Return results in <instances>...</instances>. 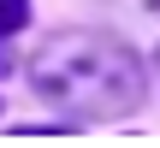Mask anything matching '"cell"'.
I'll use <instances>...</instances> for the list:
<instances>
[{
    "instance_id": "6da1fadb",
    "label": "cell",
    "mask_w": 160,
    "mask_h": 148,
    "mask_svg": "<svg viewBox=\"0 0 160 148\" xmlns=\"http://www.w3.org/2000/svg\"><path fill=\"white\" fill-rule=\"evenodd\" d=\"M30 89L65 113H89V119H119L142 101V71L131 59V47H119L101 30H77V36H53L36 65H30Z\"/></svg>"
},
{
    "instance_id": "7a4b0ae2",
    "label": "cell",
    "mask_w": 160,
    "mask_h": 148,
    "mask_svg": "<svg viewBox=\"0 0 160 148\" xmlns=\"http://www.w3.org/2000/svg\"><path fill=\"white\" fill-rule=\"evenodd\" d=\"M24 18H30V0H0V36H6V30H18Z\"/></svg>"
},
{
    "instance_id": "3957f363",
    "label": "cell",
    "mask_w": 160,
    "mask_h": 148,
    "mask_svg": "<svg viewBox=\"0 0 160 148\" xmlns=\"http://www.w3.org/2000/svg\"><path fill=\"white\" fill-rule=\"evenodd\" d=\"M6 71H12V53H0V77H6Z\"/></svg>"
}]
</instances>
